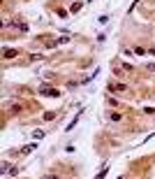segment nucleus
I'll list each match as a JSON object with an SVG mask.
<instances>
[{"label":"nucleus","instance_id":"20e7f679","mask_svg":"<svg viewBox=\"0 0 155 179\" xmlns=\"http://www.w3.org/2000/svg\"><path fill=\"white\" fill-rule=\"evenodd\" d=\"M16 56V49H5V58H14Z\"/></svg>","mask_w":155,"mask_h":179},{"label":"nucleus","instance_id":"39448f33","mask_svg":"<svg viewBox=\"0 0 155 179\" xmlns=\"http://www.w3.org/2000/svg\"><path fill=\"white\" fill-rule=\"evenodd\" d=\"M35 146H37V144H28V146H23V153H32V151H35Z\"/></svg>","mask_w":155,"mask_h":179},{"label":"nucleus","instance_id":"f03ea898","mask_svg":"<svg viewBox=\"0 0 155 179\" xmlns=\"http://www.w3.org/2000/svg\"><path fill=\"white\" fill-rule=\"evenodd\" d=\"M111 91H114V93H120V91H125V86H123V84H111Z\"/></svg>","mask_w":155,"mask_h":179},{"label":"nucleus","instance_id":"f257e3e1","mask_svg":"<svg viewBox=\"0 0 155 179\" xmlns=\"http://www.w3.org/2000/svg\"><path fill=\"white\" fill-rule=\"evenodd\" d=\"M39 93H42V95H53V98H58V95H60V93L58 91H56V88H42V91H39Z\"/></svg>","mask_w":155,"mask_h":179},{"label":"nucleus","instance_id":"7ed1b4c3","mask_svg":"<svg viewBox=\"0 0 155 179\" xmlns=\"http://www.w3.org/2000/svg\"><path fill=\"white\" fill-rule=\"evenodd\" d=\"M79 116H81V112H79V114H77V116H74V119H72V121H70V126L65 128V130H72V128L77 126V121H79Z\"/></svg>","mask_w":155,"mask_h":179}]
</instances>
